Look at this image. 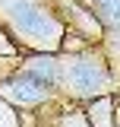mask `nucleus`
<instances>
[{
  "label": "nucleus",
  "instance_id": "1",
  "mask_svg": "<svg viewBox=\"0 0 120 127\" xmlns=\"http://www.w3.org/2000/svg\"><path fill=\"white\" fill-rule=\"evenodd\" d=\"M0 26L22 54H60L66 26L51 0H0Z\"/></svg>",
  "mask_w": 120,
  "mask_h": 127
},
{
  "label": "nucleus",
  "instance_id": "2",
  "mask_svg": "<svg viewBox=\"0 0 120 127\" xmlns=\"http://www.w3.org/2000/svg\"><path fill=\"white\" fill-rule=\"evenodd\" d=\"M111 92H117V76L111 70L104 45L60 54V95L66 102L89 105V102Z\"/></svg>",
  "mask_w": 120,
  "mask_h": 127
},
{
  "label": "nucleus",
  "instance_id": "3",
  "mask_svg": "<svg viewBox=\"0 0 120 127\" xmlns=\"http://www.w3.org/2000/svg\"><path fill=\"white\" fill-rule=\"evenodd\" d=\"M0 95H3L13 108H19V111H41V108H47L51 102L60 98V92H54L41 79L22 73L19 67L0 76Z\"/></svg>",
  "mask_w": 120,
  "mask_h": 127
},
{
  "label": "nucleus",
  "instance_id": "4",
  "mask_svg": "<svg viewBox=\"0 0 120 127\" xmlns=\"http://www.w3.org/2000/svg\"><path fill=\"white\" fill-rule=\"evenodd\" d=\"M51 3H54V10L60 13L70 38H76V41H82V45H89V48L107 41L104 26L98 22V16L92 13L82 0H51Z\"/></svg>",
  "mask_w": 120,
  "mask_h": 127
},
{
  "label": "nucleus",
  "instance_id": "5",
  "mask_svg": "<svg viewBox=\"0 0 120 127\" xmlns=\"http://www.w3.org/2000/svg\"><path fill=\"white\" fill-rule=\"evenodd\" d=\"M16 67L29 76L41 79L54 92H60V54H22Z\"/></svg>",
  "mask_w": 120,
  "mask_h": 127
},
{
  "label": "nucleus",
  "instance_id": "6",
  "mask_svg": "<svg viewBox=\"0 0 120 127\" xmlns=\"http://www.w3.org/2000/svg\"><path fill=\"white\" fill-rule=\"evenodd\" d=\"M120 98L117 92L111 95H101V98H95V102H89L85 105V114H89V127H117L120 121Z\"/></svg>",
  "mask_w": 120,
  "mask_h": 127
},
{
  "label": "nucleus",
  "instance_id": "7",
  "mask_svg": "<svg viewBox=\"0 0 120 127\" xmlns=\"http://www.w3.org/2000/svg\"><path fill=\"white\" fill-rule=\"evenodd\" d=\"M82 3L98 16V22L104 26L107 38L120 35V0H82Z\"/></svg>",
  "mask_w": 120,
  "mask_h": 127
},
{
  "label": "nucleus",
  "instance_id": "8",
  "mask_svg": "<svg viewBox=\"0 0 120 127\" xmlns=\"http://www.w3.org/2000/svg\"><path fill=\"white\" fill-rule=\"evenodd\" d=\"M0 127H25V121H22V111L13 108L3 95H0Z\"/></svg>",
  "mask_w": 120,
  "mask_h": 127
},
{
  "label": "nucleus",
  "instance_id": "9",
  "mask_svg": "<svg viewBox=\"0 0 120 127\" xmlns=\"http://www.w3.org/2000/svg\"><path fill=\"white\" fill-rule=\"evenodd\" d=\"M0 57H6V61H16V64H19V57H22L19 45L10 38V32L3 29V26H0Z\"/></svg>",
  "mask_w": 120,
  "mask_h": 127
},
{
  "label": "nucleus",
  "instance_id": "10",
  "mask_svg": "<svg viewBox=\"0 0 120 127\" xmlns=\"http://www.w3.org/2000/svg\"><path fill=\"white\" fill-rule=\"evenodd\" d=\"M117 127H120V121H117Z\"/></svg>",
  "mask_w": 120,
  "mask_h": 127
}]
</instances>
